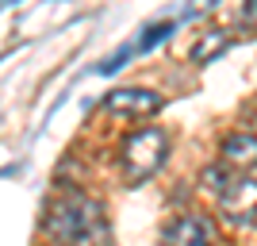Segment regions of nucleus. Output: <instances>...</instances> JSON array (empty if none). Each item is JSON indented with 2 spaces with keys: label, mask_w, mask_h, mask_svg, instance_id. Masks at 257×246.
<instances>
[{
  "label": "nucleus",
  "mask_w": 257,
  "mask_h": 246,
  "mask_svg": "<svg viewBox=\"0 0 257 246\" xmlns=\"http://www.w3.org/2000/svg\"><path fill=\"white\" fill-rule=\"evenodd\" d=\"M165 242L169 246H211V227L204 215H181L165 227Z\"/></svg>",
  "instance_id": "obj_5"
},
{
  "label": "nucleus",
  "mask_w": 257,
  "mask_h": 246,
  "mask_svg": "<svg viewBox=\"0 0 257 246\" xmlns=\"http://www.w3.org/2000/svg\"><path fill=\"white\" fill-rule=\"evenodd\" d=\"M165 35H173V23H154V27H146V39L135 43V54H146L150 46H158Z\"/></svg>",
  "instance_id": "obj_8"
},
{
  "label": "nucleus",
  "mask_w": 257,
  "mask_h": 246,
  "mask_svg": "<svg viewBox=\"0 0 257 246\" xmlns=\"http://www.w3.org/2000/svg\"><path fill=\"white\" fill-rule=\"evenodd\" d=\"M46 231L58 246H111L104 204L85 193H65L46 212Z\"/></svg>",
  "instance_id": "obj_1"
},
{
  "label": "nucleus",
  "mask_w": 257,
  "mask_h": 246,
  "mask_svg": "<svg viewBox=\"0 0 257 246\" xmlns=\"http://www.w3.org/2000/svg\"><path fill=\"white\" fill-rule=\"evenodd\" d=\"M226 46H230V35H226V31H207V35H200V39H196V46H192V62L207 65V62H215V58H219Z\"/></svg>",
  "instance_id": "obj_7"
},
{
  "label": "nucleus",
  "mask_w": 257,
  "mask_h": 246,
  "mask_svg": "<svg viewBox=\"0 0 257 246\" xmlns=\"http://www.w3.org/2000/svg\"><path fill=\"white\" fill-rule=\"evenodd\" d=\"M161 104L165 100L158 97V93H150V89H115V93H107L104 108L111 112V116H154V112H161Z\"/></svg>",
  "instance_id": "obj_4"
},
{
  "label": "nucleus",
  "mask_w": 257,
  "mask_h": 246,
  "mask_svg": "<svg viewBox=\"0 0 257 246\" xmlns=\"http://www.w3.org/2000/svg\"><path fill=\"white\" fill-rule=\"evenodd\" d=\"M219 215L234 227L257 223V177H234L219 193Z\"/></svg>",
  "instance_id": "obj_3"
},
{
  "label": "nucleus",
  "mask_w": 257,
  "mask_h": 246,
  "mask_svg": "<svg viewBox=\"0 0 257 246\" xmlns=\"http://www.w3.org/2000/svg\"><path fill=\"white\" fill-rule=\"evenodd\" d=\"M165 158H169V135L161 127H139L123 142V177L131 185L150 181Z\"/></svg>",
  "instance_id": "obj_2"
},
{
  "label": "nucleus",
  "mask_w": 257,
  "mask_h": 246,
  "mask_svg": "<svg viewBox=\"0 0 257 246\" xmlns=\"http://www.w3.org/2000/svg\"><path fill=\"white\" fill-rule=\"evenodd\" d=\"M223 166L226 170H238V173L253 170L257 166V135H249V131L230 135V139L223 142Z\"/></svg>",
  "instance_id": "obj_6"
},
{
  "label": "nucleus",
  "mask_w": 257,
  "mask_h": 246,
  "mask_svg": "<svg viewBox=\"0 0 257 246\" xmlns=\"http://www.w3.org/2000/svg\"><path fill=\"white\" fill-rule=\"evenodd\" d=\"M242 23H246V27H257V0H249L246 8H242Z\"/></svg>",
  "instance_id": "obj_9"
}]
</instances>
